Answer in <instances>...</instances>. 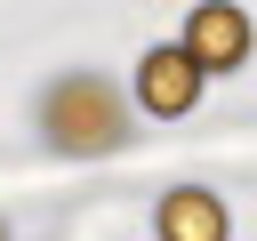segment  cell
<instances>
[{"instance_id": "cell-5", "label": "cell", "mask_w": 257, "mask_h": 241, "mask_svg": "<svg viewBox=\"0 0 257 241\" xmlns=\"http://www.w3.org/2000/svg\"><path fill=\"white\" fill-rule=\"evenodd\" d=\"M0 241H8V225H0Z\"/></svg>"}, {"instance_id": "cell-3", "label": "cell", "mask_w": 257, "mask_h": 241, "mask_svg": "<svg viewBox=\"0 0 257 241\" xmlns=\"http://www.w3.org/2000/svg\"><path fill=\"white\" fill-rule=\"evenodd\" d=\"M137 104H145L153 120H185V112L201 104V64H193L185 48H153V56L137 64Z\"/></svg>"}, {"instance_id": "cell-1", "label": "cell", "mask_w": 257, "mask_h": 241, "mask_svg": "<svg viewBox=\"0 0 257 241\" xmlns=\"http://www.w3.org/2000/svg\"><path fill=\"white\" fill-rule=\"evenodd\" d=\"M40 120H48V145H56L64 161H104V153L128 137V104H120V88H112V80H96V72L56 80Z\"/></svg>"}, {"instance_id": "cell-2", "label": "cell", "mask_w": 257, "mask_h": 241, "mask_svg": "<svg viewBox=\"0 0 257 241\" xmlns=\"http://www.w3.org/2000/svg\"><path fill=\"white\" fill-rule=\"evenodd\" d=\"M177 48L201 64V80H209V72H233V64L249 56V16L225 8V0H209V8L185 16V40H177Z\"/></svg>"}, {"instance_id": "cell-4", "label": "cell", "mask_w": 257, "mask_h": 241, "mask_svg": "<svg viewBox=\"0 0 257 241\" xmlns=\"http://www.w3.org/2000/svg\"><path fill=\"white\" fill-rule=\"evenodd\" d=\"M153 225H161V241H233V225H225V201H217V193H201V185H177V193H161Z\"/></svg>"}]
</instances>
